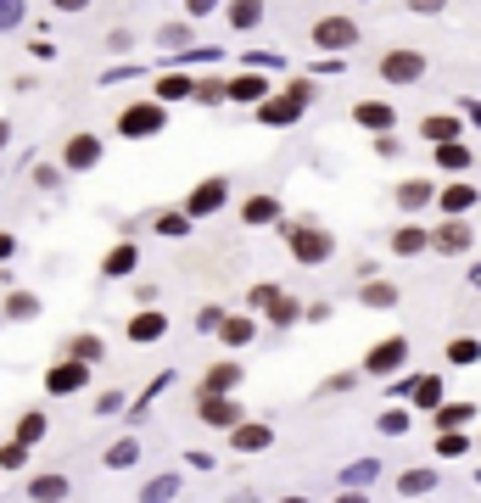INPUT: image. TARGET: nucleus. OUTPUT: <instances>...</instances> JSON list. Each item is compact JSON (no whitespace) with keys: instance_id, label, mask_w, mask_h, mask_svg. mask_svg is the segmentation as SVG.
Returning <instances> with one entry per match:
<instances>
[{"instance_id":"obj_1","label":"nucleus","mask_w":481,"mask_h":503,"mask_svg":"<svg viewBox=\"0 0 481 503\" xmlns=\"http://www.w3.org/2000/svg\"><path fill=\"white\" fill-rule=\"evenodd\" d=\"M280 235H286L291 258H297L303 268H313V263H330V258H336V235H330L325 224H280Z\"/></svg>"},{"instance_id":"obj_2","label":"nucleus","mask_w":481,"mask_h":503,"mask_svg":"<svg viewBox=\"0 0 481 503\" xmlns=\"http://www.w3.org/2000/svg\"><path fill=\"white\" fill-rule=\"evenodd\" d=\"M162 123H169V107L152 95V101H129V107L118 112V135L123 140H152V135H162Z\"/></svg>"},{"instance_id":"obj_3","label":"nucleus","mask_w":481,"mask_h":503,"mask_svg":"<svg viewBox=\"0 0 481 503\" xmlns=\"http://www.w3.org/2000/svg\"><path fill=\"white\" fill-rule=\"evenodd\" d=\"M426 68H431L426 51H409V45H392L381 62H375V73H381L386 84H397V90H403V84H420V78H426Z\"/></svg>"},{"instance_id":"obj_4","label":"nucleus","mask_w":481,"mask_h":503,"mask_svg":"<svg viewBox=\"0 0 481 503\" xmlns=\"http://www.w3.org/2000/svg\"><path fill=\"white\" fill-rule=\"evenodd\" d=\"M224 207H229V179L224 174L196 179L191 196H185V213H191V219H213V213H224Z\"/></svg>"},{"instance_id":"obj_5","label":"nucleus","mask_w":481,"mask_h":503,"mask_svg":"<svg viewBox=\"0 0 481 503\" xmlns=\"http://www.w3.org/2000/svg\"><path fill=\"white\" fill-rule=\"evenodd\" d=\"M308 34H313V45H319V51H330V56L359 45V23H352L347 12H330V17H319V23H313Z\"/></svg>"},{"instance_id":"obj_6","label":"nucleus","mask_w":481,"mask_h":503,"mask_svg":"<svg viewBox=\"0 0 481 503\" xmlns=\"http://www.w3.org/2000/svg\"><path fill=\"white\" fill-rule=\"evenodd\" d=\"M101 157H107V140L90 135V129L68 135V145H62V168L68 174H90V168H101Z\"/></svg>"},{"instance_id":"obj_7","label":"nucleus","mask_w":481,"mask_h":503,"mask_svg":"<svg viewBox=\"0 0 481 503\" xmlns=\"http://www.w3.org/2000/svg\"><path fill=\"white\" fill-rule=\"evenodd\" d=\"M403 359H409V342H403V335H392V342L364 352V369L369 375H392V369H403Z\"/></svg>"},{"instance_id":"obj_8","label":"nucleus","mask_w":481,"mask_h":503,"mask_svg":"<svg viewBox=\"0 0 481 503\" xmlns=\"http://www.w3.org/2000/svg\"><path fill=\"white\" fill-rule=\"evenodd\" d=\"M476 202H481V191H476L470 179H453V185H443V191H436V207H443L448 219H465Z\"/></svg>"},{"instance_id":"obj_9","label":"nucleus","mask_w":481,"mask_h":503,"mask_svg":"<svg viewBox=\"0 0 481 503\" xmlns=\"http://www.w3.org/2000/svg\"><path fill=\"white\" fill-rule=\"evenodd\" d=\"M470 241H476V229H470L465 219H448L443 229H431V252H448V258L470 252Z\"/></svg>"},{"instance_id":"obj_10","label":"nucleus","mask_w":481,"mask_h":503,"mask_svg":"<svg viewBox=\"0 0 481 503\" xmlns=\"http://www.w3.org/2000/svg\"><path fill=\"white\" fill-rule=\"evenodd\" d=\"M392 252H397V258H420V252H431V229L426 224H397L392 229Z\"/></svg>"},{"instance_id":"obj_11","label":"nucleus","mask_w":481,"mask_h":503,"mask_svg":"<svg viewBox=\"0 0 481 503\" xmlns=\"http://www.w3.org/2000/svg\"><path fill=\"white\" fill-rule=\"evenodd\" d=\"M297 118H303V101H291V95H269L258 107V123H269V129H291Z\"/></svg>"},{"instance_id":"obj_12","label":"nucleus","mask_w":481,"mask_h":503,"mask_svg":"<svg viewBox=\"0 0 481 503\" xmlns=\"http://www.w3.org/2000/svg\"><path fill=\"white\" fill-rule=\"evenodd\" d=\"M392 196H397V207H403V213L414 219V213H426V207L436 202V185H431V179H403Z\"/></svg>"},{"instance_id":"obj_13","label":"nucleus","mask_w":481,"mask_h":503,"mask_svg":"<svg viewBox=\"0 0 481 503\" xmlns=\"http://www.w3.org/2000/svg\"><path fill=\"white\" fill-rule=\"evenodd\" d=\"M90 381V369L85 364H79V359H62L51 375H46V392H56V397H68V392H79V386H85Z\"/></svg>"},{"instance_id":"obj_14","label":"nucleus","mask_w":481,"mask_h":503,"mask_svg":"<svg viewBox=\"0 0 481 503\" xmlns=\"http://www.w3.org/2000/svg\"><path fill=\"white\" fill-rule=\"evenodd\" d=\"M436 168H443V174H453V179H465L470 168H476V152L465 140H448V145H436Z\"/></svg>"},{"instance_id":"obj_15","label":"nucleus","mask_w":481,"mask_h":503,"mask_svg":"<svg viewBox=\"0 0 481 503\" xmlns=\"http://www.w3.org/2000/svg\"><path fill=\"white\" fill-rule=\"evenodd\" d=\"M162 335H169V319L157 308H140L129 319V342H162Z\"/></svg>"},{"instance_id":"obj_16","label":"nucleus","mask_w":481,"mask_h":503,"mask_svg":"<svg viewBox=\"0 0 481 503\" xmlns=\"http://www.w3.org/2000/svg\"><path fill=\"white\" fill-rule=\"evenodd\" d=\"M420 135H426L431 145H448V140H465V123L448 118V112H436V118H426V123H420Z\"/></svg>"},{"instance_id":"obj_17","label":"nucleus","mask_w":481,"mask_h":503,"mask_svg":"<svg viewBox=\"0 0 481 503\" xmlns=\"http://www.w3.org/2000/svg\"><path fill=\"white\" fill-rule=\"evenodd\" d=\"M263 23V0H229V29L236 34H253Z\"/></svg>"},{"instance_id":"obj_18","label":"nucleus","mask_w":481,"mask_h":503,"mask_svg":"<svg viewBox=\"0 0 481 503\" xmlns=\"http://www.w3.org/2000/svg\"><path fill=\"white\" fill-rule=\"evenodd\" d=\"M229 101H258V107H263V101H269V84L258 73H236V78H229Z\"/></svg>"},{"instance_id":"obj_19","label":"nucleus","mask_w":481,"mask_h":503,"mask_svg":"<svg viewBox=\"0 0 481 503\" xmlns=\"http://www.w3.org/2000/svg\"><path fill=\"white\" fill-rule=\"evenodd\" d=\"M352 118H359L364 129H381V135H392V107H386V101H359V107H352Z\"/></svg>"},{"instance_id":"obj_20","label":"nucleus","mask_w":481,"mask_h":503,"mask_svg":"<svg viewBox=\"0 0 481 503\" xmlns=\"http://www.w3.org/2000/svg\"><path fill=\"white\" fill-rule=\"evenodd\" d=\"M229 386H241V369L236 364H213V369H207V381H202V397H224Z\"/></svg>"},{"instance_id":"obj_21","label":"nucleus","mask_w":481,"mask_h":503,"mask_svg":"<svg viewBox=\"0 0 481 503\" xmlns=\"http://www.w3.org/2000/svg\"><path fill=\"white\" fill-rule=\"evenodd\" d=\"M236 403H229V397H202V419H207V425H213V431H224V425H236Z\"/></svg>"},{"instance_id":"obj_22","label":"nucleus","mask_w":481,"mask_h":503,"mask_svg":"<svg viewBox=\"0 0 481 503\" xmlns=\"http://www.w3.org/2000/svg\"><path fill=\"white\" fill-rule=\"evenodd\" d=\"M68 492H73V487H68V475H39L34 487H29V498H34V503H62Z\"/></svg>"},{"instance_id":"obj_23","label":"nucleus","mask_w":481,"mask_h":503,"mask_svg":"<svg viewBox=\"0 0 481 503\" xmlns=\"http://www.w3.org/2000/svg\"><path fill=\"white\" fill-rule=\"evenodd\" d=\"M241 219L246 224H275L280 219V196H253V202L241 207Z\"/></svg>"},{"instance_id":"obj_24","label":"nucleus","mask_w":481,"mask_h":503,"mask_svg":"<svg viewBox=\"0 0 481 503\" xmlns=\"http://www.w3.org/2000/svg\"><path fill=\"white\" fill-rule=\"evenodd\" d=\"M185 95L196 101V78H185V73H169V78H157V101H185Z\"/></svg>"},{"instance_id":"obj_25","label":"nucleus","mask_w":481,"mask_h":503,"mask_svg":"<svg viewBox=\"0 0 481 503\" xmlns=\"http://www.w3.org/2000/svg\"><path fill=\"white\" fill-rule=\"evenodd\" d=\"M224 347H246V342H253V335H258V325L253 319H246V313H236V319H224Z\"/></svg>"},{"instance_id":"obj_26","label":"nucleus","mask_w":481,"mask_h":503,"mask_svg":"<svg viewBox=\"0 0 481 503\" xmlns=\"http://www.w3.org/2000/svg\"><path fill=\"white\" fill-rule=\"evenodd\" d=\"M135 263H140V252H135L129 241H123V246H112V252H107V263H101V275H129Z\"/></svg>"},{"instance_id":"obj_27","label":"nucleus","mask_w":481,"mask_h":503,"mask_svg":"<svg viewBox=\"0 0 481 503\" xmlns=\"http://www.w3.org/2000/svg\"><path fill=\"white\" fill-rule=\"evenodd\" d=\"M68 359H79V364H101V359H107V347H101L95 335H73V342H68Z\"/></svg>"},{"instance_id":"obj_28","label":"nucleus","mask_w":481,"mask_h":503,"mask_svg":"<svg viewBox=\"0 0 481 503\" xmlns=\"http://www.w3.org/2000/svg\"><path fill=\"white\" fill-rule=\"evenodd\" d=\"M359 297H364L369 308H392V302H397V285H392V280H364Z\"/></svg>"},{"instance_id":"obj_29","label":"nucleus","mask_w":481,"mask_h":503,"mask_svg":"<svg viewBox=\"0 0 481 503\" xmlns=\"http://www.w3.org/2000/svg\"><path fill=\"white\" fill-rule=\"evenodd\" d=\"M191 224H196L191 213H162V219H157V235H169V241H185V235H191Z\"/></svg>"},{"instance_id":"obj_30","label":"nucleus","mask_w":481,"mask_h":503,"mask_svg":"<svg viewBox=\"0 0 481 503\" xmlns=\"http://www.w3.org/2000/svg\"><path fill=\"white\" fill-rule=\"evenodd\" d=\"M470 414H476V403H443V408H436V425H443V431L470 425Z\"/></svg>"},{"instance_id":"obj_31","label":"nucleus","mask_w":481,"mask_h":503,"mask_svg":"<svg viewBox=\"0 0 481 503\" xmlns=\"http://www.w3.org/2000/svg\"><path fill=\"white\" fill-rule=\"evenodd\" d=\"M236 448H241V453L269 448V425H236Z\"/></svg>"},{"instance_id":"obj_32","label":"nucleus","mask_w":481,"mask_h":503,"mask_svg":"<svg viewBox=\"0 0 481 503\" xmlns=\"http://www.w3.org/2000/svg\"><path fill=\"white\" fill-rule=\"evenodd\" d=\"M224 95H229V84H224V78H196V101H202V107H219Z\"/></svg>"},{"instance_id":"obj_33","label":"nucleus","mask_w":481,"mask_h":503,"mask_svg":"<svg viewBox=\"0 0 481 503\" xmlns=\"http://www.w3.org/2000/svg\"><path fill=\"white\" fill-rule=\"evenodd\" d=\"M476 359H481V342H470V335L448 342V364H476Z\"/></svg>"},{"instance_id":"obj_34","label":"nucleus","mask_w":481,"mask_h":503,"mask_svg":"<svg viewBox=\"0 0 481 503\" xmlns=\"http://www.w3.org/2000/svg\"><path fill=\"white\" fill-rule=\"evenodd\" d=\"M39 436H46V414H23V419H17V442H39Z\"/></svg>"},{"instance_id":"obj_35","label":"nucleus","mask_w":481,"mask_h":503,"mask_svg":"<svg viewBox=\"0 0 481 503\" xmlns=\"http://www.w3.org/2000/svg\"><path fill=\"white\" fill-rule=\"evenodd\" d=\"M23 465H29V442H17V436H12V442L0 448V470H23Z\"/></svg>"},{"instance_id":"obj_36","label":"nucleus","mask_w":481,"mask_h":503,"mask_svg":"<svg viewBox=\"0 0 481 503\" xmlns=\"http://www.w3.org/2000/svg\"><path fill=\"white\" fill-rule=\"evenodd\" d=\"M436 397H443V381H436V375L414 381V403H420V408H436Z\"/></svg>"},{"instance_id":"obj_37","label":"nucleus","mask_w":481,"mask_h":503,"mask_svg":"<svg viewBox=\"0 0 481 503\" xmlns=\"http://www.w3.org/2000/svg\"><path fill=\"white\" fill-rule=\"evenodd\" d=\"M297 302H291V297H275V308H269V319H275V325H297Z\"/></svg>"},{"instance_id":"obj_38","label":"nucleus","mask_w":481,"mask_h":503,"mask_svg":"<svg viewBox=\"0 0 481 503\" xmlns=\"http://www.w3.org/2000/svg\"><path fill=\"white\" fill-rule=\"evenodd\" d=\"M6 313H12V319H34L39 302H34V297H17V291H12V297H6Z\"/></svg>"},{"instance_id":"obj_39","label":"nucleus","mask_w":481,"mask_h":503,"mask_svg":"<svg viewBox=\"0 0 481 503\" xmlns=\"http://www.w3.org/2000/svg\"><path fill=\"white\" fill-rule=\"evenodd\" d=\"M135 453H140L135 442H118V448L107 453V465H112V470H129V465H135Z\"/></svg>"},{"instance_id":"obj_40","label":"nucleus","mask_w":481,"mask_h":503,"mask_svg":"<svg viewBox=\"0 0 481 503\" xmlns=\"http://www.w3.org/2000/svg\"><path fill=\"white\" fill-rule=\"evenodd\" d=\"M23 0H0V29H12V23H23Z\"/></svg>"},{"instance_id":"obj_41","label":"nucleus","mask_w":481,"mask_h":503,"mask_svg":"<svg viewBox=\"0 0 481 503\" xmlns=\"http://www.w3.org/2000/svg\"><path fill=\"white\" fill-rule=\"evenodd\" d=\"M397 487H403L409 498H414V492H426V487H431V470H409L403 481H397Z\"/></svg>"},{"instance_id":"obj_42","label":"nucleus","mask_w":481,"mask_h":503,"mask_svg":"<svg viewBox=\"0 0 481 503\" xmlns=\"http://www.w3.org/2000/svg\"><path fill=\"white\" fill-rule=\"evenodd\" d=\"M34 185H39V191H56V185H62V168H34Z\"/></svg>"},{"instance_id":"obj_43","label":"nucleus","mask_w":481,"mask_h":503,"mask_svg":"<svg viewBox=\"0 0 481 503\" xmlns=\"http://www.w3.org/2000/svg\"><path fill=\"white\" fill-rule=\"evenodd\" d=\"M443 6H448V0H409V12H414V17H436Z\"/></svg>"},{"instance_id":"obj_44","label":"nucleus","mask_w":481,"mask_h":503,"mask_svg":"<svg viewBox=\"0 0 481 503\" xmlns=\"http://www.w3.org/2000/svg\"><path fill=\"white\" fill-rule=\"evenodd\" d=\"M375 152H381V157H397V152H403V140H397V135H381V140H375Z\"/></svg>"},{"instance_id":"obj_45","label":"nucleus","mask_w":481,"mask_h":503,"mask_svg":"<svg viewBox=\"0 0 481 503\" xmlns=\"http://www.w3.org/2000/svg\"><path fill=\"white\" fill-rule=\"evenodd\" d=\"M286 95H291V101H303V107H308V101H313V84H308V78H297V84H291Z\"/></svg>"},{"instance_id":"obj_46","label":"nucleus","mask_w":481,"mask_h":503,"mask_svg":"<svg viewBox=\"0 0 481 503\" xmlns=\"http://www.w3.org/2000/svg\"><path fill=\"white\" fill-rule=\"evenodd\" d=\"M123 408V397L118 392H107V397H95V414H118Z\"/></svg>"},{"instance_id":"obj_47","label":"nucleus","mask_w":481,"mask_h":503,"mask_svg":"<svg viewBox=\"0 0 481 503\" xmlns=\"http://www.w3.org/2000/svg\"><path fill=\"white\" fill-rule=\"evenodd\" d=\"M56 12H68V17H79V12H90V0H51Z\"/></svg>"},{"instance_id":"obj_48","label":"nucleus","mask_w":481,"mask_h":503,"mask_svg":"<svg viewBox=\"0 0 481 503\" xmlns=\"http://www.w3.org/2000/svg\"><path fill=\"white\" fill-rule=\"evenodd\" d=\"M436 453H465V436H453V431H448L443 442H436Z\"/></svg>"},{"instance_id":"obj_49","label":"nucleus","mask_w":481,"mask_h":503,"mask_svg":"<svg viewBox=\"0 0 481 503\" xmlns=\"http://www.w3.org/2000/svg\"><path fill=\"white\" fill-rule=\"evenodd\" d=\"M207 6H213V0H185V12H191V17H207Z\"/></svg>"},{"instance_id":"obj_50","label":"nucleus","mask_w":481,"mask_h":503,"mask_svg":"<svg viewBox=\"0 0 481 503\" xmlns=\"http://www.w3.org/2000/svg\"><path fill=\"white\" fill-rule=\"evenodd\" d=\"M12 252H17V241L6 235V229H0V258H12Z\"/></svg>"},{"instance_id":"obj_51","label":"nucleus","mask_w":481,"mask_h":503,"mask_svg":"<svg viewBox=\"0 0 481 503\" xmlns=\"http://www.w3.org/2000/svg\"><path fill=\"white\" fill-rule=\"evenodd\" d=\"M6 145H12V123L0 118V152H6Z\"/></svg>"},{"instance_id":"obj_52","label":"nucleus","mask_w":481,"mask_h":503,"mask_svg":"<svg viewBox=\"0 0 481 503\" xmlns=\"http://www.w3.org/2000/svg\"><path fill=\"white\" fill-rule=\"evenodd\" d=\"M336 503H364V498H359V492H347V498H336Z\"/></svg>"},{"instance_id":"obj_53","label":"nucleus","mask_w":481,"mask_h":503,"mask_svg":"<svg viewBox=\"0 0 481 503\" xmlns=\"http://www.w3.org/2000/svg\"><path fill=\"white\" fill-rule=\"evenodd\" d=\"M286 503H308V498H286Z\"/></svg>"}]
</instances>
